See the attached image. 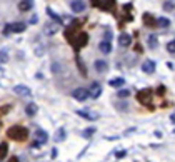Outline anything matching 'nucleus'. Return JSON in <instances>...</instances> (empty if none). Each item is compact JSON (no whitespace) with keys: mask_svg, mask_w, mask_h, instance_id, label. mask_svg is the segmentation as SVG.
<instances>
[{"mask_svg":"<svg viewBox=\"0 0 175 162\" xmlns=\"http://www.w3.org/2000/svg\"><path fill=\"white\" fill-rule=\"evenodd\" d=\"M7 137L12 139V141L23 142L25 139L29 137V129H27V127H22V125H14L7 130Z\"/></svg>","mask_w":175,"mask_h":162,"instance_id":"1","label":"nucleus"},{"mask_svg":"<svg viewBox=\"0 0 175 162\" xmlns=\"http://www.w3.org/2000/svg\"><path fill=\"white\" fill-rule=\"evenodd\" d=\"M27 29L23 22H12V24H7L4 27V35H10V33H20Z\"/></svg>","mask_w":175,"mask_h":162,"instance_id":"2","label":"nucleus"},{"mask_svg":"<svg viewBox=\"0 0 175 162\" xmlns=\"http://www.w3.org/2000/svg\"><path fill=\"white\" fill-rule=\"evenodd\" d=\"M72 97L79 102H83V100L89 99V90H87L85 87H79V89H75L73 92H72Z\"/></svg>","mask_w":175,"mask_h":162,"instance_id":"3","label":"nucleus"},{"mask_svg":"<svg viewBox=\"0 0 175 162\" xmlns=\"http://www.w3.org/2000/svg\"><path fill=\"white\" fill-rule=\"evenodd\" d=\"M87 42H89V35H87L85 32H82V33L77 35V39L72 42V45L75 47V50H79V49H82L83 45H87Z\"/></svg>","mask_w":175,"mask_h":162,"instance_id":"4","label":"nucleus"},{"mask_svg":"<svg viewBox=\"0 0 175 162\" xmlns=\"http://www.w3.org/2000/svg\"><path fill=\"white\" fill-rule=\"evenodd\" d=\"M87 90H89L90 99H98L100 94H102V85H100L98 82H93L92 85H90V89H87Z\"/></svg>","mask_w":175,"mask_h":162,"instance_id":"5","label":"nucleus"},{"mask_svg":"<svg viewBox=\"0 0 175 162\" xmlns=\"http://www.w3.org/2000/svg\"><path fill=\"white\" fill-rule=\"evenodd\" d=\"M150 97H152V90L150 89H143L137 94V99H139L140 104H148L150 102Z\"/></svg>","mask_w":175,"mask_h":162,"instance_id":"6","label":"nucleus"},{"mask_svg":"<svg viewBox=\"0 0 175 162\" xmlns=\"http://www.w3.org/2000/svg\"><path fill=\"white\" fill-rule=\"evenodd\" d=\"M77 115H80V117H83V119L87 120H97L98 119V114L93 110H89V109H85V110H79L77 112Z\"/></svg>","mask_w":175,"mask_h":162,"instance_id":"7","label":"nucleus"},{"mask_svg":"<svg viewBox=\"0 0 175 162\" xmlns=\"http://www.w3.org/2000/svg\"><path fill=\"white\" fill-rule=\"evenodd\" d=\"M68 5H70L72 12H77V14L85 10V2H82V0H72Z\"/></svg>","mask_w":175,"mask_h":162,"instance_id":"8","label":"nucleus"},{"mask_svg":"<svg viewBox=\"0 0 175 162\" xmlns=\"http://www.w3.org/2000/svg\"><path fill=\"white\" fill-rule=\"evenodd\" d=\"M47 141H48V134L43 129H37L35 130V142H39V145H40V144H45Z\"/></svg>","mask_w":175,"mask_h":162,"instance_id":"9","label":"nucleus"},{"mask_svg":"<svg viewBox=\"0 0 175 162\" xmlns=\"http://www.w3.org/2000/svg\"><path fill=\"white\" fill-rule=\"evenodd\" d=\"M57 30H58V24L50 22L43 27V35H54V33H57Z\"/></svg>","mask_w":175,"mask_h":162,"instance_id":"10","label":"nucleus"},{"mask_svg":"<svg viewBox=\"0 0 175 162\" xmlns=\"http://www.w3.org/2000/svg\"><path fill=\"white\" fill-rule=\"evenodd\" d=\"M130 43H132V35L130 33H122V35H118V45L120 47H129Z\"/></svg>","mask_w":175,"mask_h":162,"instance_id":"11","label":"nucleus"},{"mask_svg":"<svg viewBox=\"0 0 175 162\" xmlns=\"http://www.w3.org/2000/svg\"><path fill=\"white\" fill-rule=\"evenodd\" d=\"M142 70H143L145 74H154V72H155V62L150 60V59H148V60H145V62L142 64Z\"/></svg>","mask_w":175,"mask_h":162,"instance_id":"12","label":"nucleus"},{"mask_svg":"<svg viewBox=\"0 0 175 162\" xmlns=\"http://www.w3.org/2000/svg\"><path fill=\"white\" fill-rule=\"evenodd\" d=\"M92 5L93 7H100L102 10H108V8H112L115 5V2L114 0H108V2H97V0H93Z\"/></svg>","mask_w":175,"mask_h":162,"instance_id":"13","label":"nucleus"},{"mask_svg":"<svg viewBox=\"0 0 175 162\" xmlns=\"http://www.w3.org/2000/svg\"><path fill=\"white\" fill-rule=\"evenodd\" d=\"M14 92L17 95H25V97H29V95L32 94V92H30V89L27 85H15L14 87Z\"/></svg>","mask_w":175,"mask_h":162,"instance_id":"14","label":"nucleus"},{"mask_svg":"<svg viewBox=\"0 0 175 162\" xmlns=\"http://www.w3.org/2000/svg\"><path fill=\"white\" fill-rule=\"evenodd\" d=\"M143 22H145L147 27H157V18L154 17L152 14H143Z\"/></svg>","mask_w":175,"mask_h":162,"instance_id":"15","label":"nucleus"},{"mask_svg":"<svg viewBox=\"0 0 175 162\" xmlns=\"http://www.w3.org/2000/svg\"><path fill=\"white\" fill-rule=\"evenodd\" d=\"M37 110H39V107H37V104H33V102H29V104L25 105V114L30 115V117L37 115Z\"/></svg>","mask_w":175,"mask_h":162,"instance_id":"16","label":"nucleus"},{"mask_svg":"<svg viewBox=\"0 0 175 162\" xmlns=\"http://www.w3.org/2000/svg\"><path fill=\"white\" fill-rule=\"evenodd\" d=\"M95 68L98 74H104L108 70V64L105 60H95Z\"/></svg>","mask_w":175,"mask_h":162,"instance_id":"17","label":"nucleus"},{"mask_svg":"<svg viewBox=\"0 0 175 162\" xmlns=\"http://www.w3.org/2000/svg\"><path fill=\"white\" fill-rule=\"evenodd\" d=\"M98 50L104 52V54H110L112 52V43L107 42V40H102V42L98 43Z\"/></svg>","mask_w":175,"mask_h":162,"instance_id":"18","label":"nucleus"},{"mask_svg":"<svg viewBox=\"0 0 175 162\" xmlns=\"http://www.w3.org/2000/svg\"><path fill=\"white\" fill-rule=\"evenodd\" d=\"M47 15H48V17L50 18H54V22H55V24H64V20H62V17H60V15H57V14H55V12L54 10H52V8H47Z\"/></svg>","mask_w":175,"mask_h":162,"instance_id":"19","label":"nucleus"},{"mask_svg":"<svg viewBox=\"0 0 175 162\" xmlns=\"http://www.w3.org/2000/svg\"><path fill=\"white\" fill-rule=\"evenodd\" d=\"M147 43H148V47L150 49H157L158 45V39L155 33H152V35H148V39H147Z\"/></svg>","mask_w":175,"mask_h":162,"instance_id":"20","label":"nucleus"},{"mask_svg":"<svg viewBox=\"0 0 175 162\" xmlns=\"http://www.w3.org/2000/svg\"><path fill=\"white\" fill-rule=\"evenodd\" d=\"M168 25H170V20H168L167 17H158L157 18V27H160V29H167Z\"/></svg>","mask_w":175,"mask_h":162,"instance_id":"21","label":"nucleus"},{"mask_svg":"<svg viewBox=\"0 0 175 162\" xmlns=\"http://www.w3.org/2000/svg\"><path fill=\"white\" fill-rule=\"evenodd\" d=\"M65 137H67V132H65V129H58L57 134H55V142H64Z\"/></svg>","mask_w":175,"mask_h":162,"instance_id":"22","label":"nucleus"},{"mask_svg":"<svg viewBox=\"0 0 175 162\" xmlns=\"http://www.w3.org/2000/svg\"><path fill=\"white\" fill-rule=\"evenodd\" d=\"M18 8H20L22 12H27V10H30V8H33V2H27V0H25V2H20V4H18Z\"/></svg>","mask_w":175,"mask_h":162,"instance_id":"23","label":"nucleus"},{"mask_svg":"<svg viewBox=\"0 0 175 162\" xmlns=\"http://www.w3.org/2000/svg\"><path fill=\"white\" fill-rule=\"evenodd\" d=\"M108 84H110L112 87H117V89H118V87H123V84H125V79H122V77H117V79H112Z\"/></svg>","mask_w":175,"mask_h":162,"instance_id":"24","label":"nucleus"},{"mask_svg":"<svg viewBox=\"0 0 175 162\" xmlns=\"http://www.w3.org/2000/svg\"><path fill=\"white\" fill-rule=\"evenodd\" d=\"M8 62V52L7 49H2L0 50V64H7Z\"/></svg>","mask_w":175,"mask_h":162,"instance_id":"25","label":"nucleus"},{"mask_svg":"<svg viewBox=\"0 0 175 162\" xmlns=\"http://www.w3.org/2000/svg\"><path fill=\"white\" fill-rule=\"evenodd\" d=\"M7 151H8V144L7 142H2L0 144V159H4L7 155Z\"/></svg>","mask_w":175,"mask_h":162,"instance_id":"26","label":"nucleus"},{"mask_svg":"<svg viewBox=\"0 0 175 162\" xmlns=\"http://www.w3.org/2000/svg\"><path fill=\"white\" fill-rule=\"evenodd\" d=\"M130 95V89H120L117 92V97H120V99H125V97H129Z\"/></svg>","mask_w":175,"mask_h":162,"instance_id":"27","label":"nucleus"},{"mask_svg":"<svg viewBox=\"0 0 175 162\" xmlns=\"http://www.w3.org/2000/svg\"><path fill=\"white\" fill-rule=\"evenodd\" d=\"M93 134H95V127H90V129L83 130V132H82V135H83V137H92Z\"/></svg>","mask_w":175,"mask_h":162,"instance_id":"28","label":"nucleus"},{"mask_svg":"<svg viewBox=\"0 0 175 162\" xmlns=\"http://www.w3.org/2000/svg\"><path fill=\"white\" fill-rule=\"evenodd\" d=\"M175 2H164V10H173Z\"/></svg>","mask_w":175,"mask_h":162,"instance_id":"29","label":"nucleus"},{"mask_svg":"<svg viewBox=\"0 0 175 162\" xmlns=\"http://www.w3.org/2000/svg\"><path fill=\"white\" fill-rule=\"evenodd\" d=\"M167 50L170 52V54H175V39L172 40V42L167 43Z\"/></svg>","mask_w":175,"mask_h":162,"instance_id":"30","label":"nucleus"},{"mask_svg":"<svg viewBox=\"0 0 175 162\" xmlns=\"http://www.w3.org/2000/svg\"><path fill=\"white\" fill-rule=\"evenodd\" d=\"M77 64H79V67H80V72H82V75H85V74H87V70H85V65L82 64V59H79V57H77Z\"/></svg>","mask_w":175,"mask_h":162,"instance_id":"31","label":"nucleus"},{"mask_svg":"<svg viewBox=\"0 0 175 162\" xmlns=\"http://www.w3.org/2000/svg\"><path fill=\"white\" fill-rule=\"evenodd\" d=\"M157 94H158V95H164V94H165V87H164V85H160V87H158Z\"/></svg>","mask_w":175,"mask_h":162,"instance_id":"32","label":"nucleus"},{"mask_svg":"<svg viewBox=\"0 0 175 162\" xmlns=\"http://www.w3.org/2000/svg\"><path fill=\"white\" fill-rule=\"evenodd\" d=\"M125 154H127L125 151H120V152H117V155H115V157H117V159H122V157H125Z\"/></svg>","mask_w":175,"mask_h":162,"instance_id":"33","label":"nucleus"},{"mask_svg":"<svg viewBox=\"0 0 175 162\" xmlns=\"http://www.w3.org/2000/svg\"><path fill=\"white\" fill-rule=\"evenodd\" d=\"M123 10L125 12H130V10H132V4H125L123 5Z\"/></svg>","mask_w":175,"mask_h":162,"instance_id":"34","label":"nucleus"},{"mask_svg":"<svg viewBox=\"0 0 175 162\" xmlns=\"http://www.w3.org/2000/svg\"><path fill=\"white\" fill-rule=\"evenodd\" d=\"M37 22H39V17H37V15H33V17L30 18V24H37Z\"/></svg>","mask_w":175,"mask_h":162,"instance_id":"35","label":"nucleus"},{"mask_svg":"<svg viewBox=\"0 0 175 162\" xmlns=\"http://www.w3.org/2000/svg\"><path fill=\"white\" fill-rule=\"evenodd\" d=\"M8 162H18V157H15V155H12V157H10V160H8Z\"/></svg>","mask_w":175,"mask_h":162,"instance_id":"36","label":"nucleus"},{"mask_svg":"<svg viewBox=\"0 0 175 162\" xmlns=\"http://www.w3.org/2000/svg\"><path fill=\"white\" fill-rule=\"evenodd\" d=\"M170 122H172V124H175V112L170 115Z\"/></svg>","mask_w":175,"mask_h":162,"instance_id":"37","label":"nucleus"}]
</instances>
